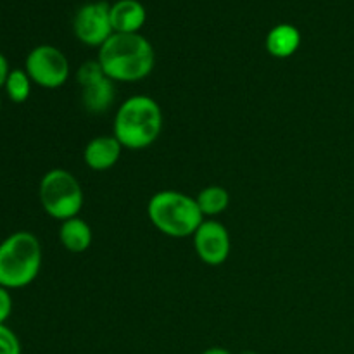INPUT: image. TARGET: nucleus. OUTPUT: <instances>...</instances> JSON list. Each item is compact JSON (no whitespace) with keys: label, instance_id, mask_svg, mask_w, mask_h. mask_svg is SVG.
Wrapping results in <instances>:
<instances>
[{"label":"nucleus","instance_id":"obj_1","mask_svg":"<svg viewBox=\"0 0 354 354\" xmlns=\"http://www.w3.org/2000/svg\"><path fill=\"white\" fill-rule=\"evenodd\" d=\"M97 61L113 82L133 83L151 75L156 54L140 33H113L99 48Z\"/></svg>","mask_w":354,"mask_h":354},{"label":"nucleus","instance_id":"obj_2","mask_svg":"<svg viewBox=\"0 0 354 354\" xmlns=\"http://www.w3.org/2000/svg\"><path fill=\"white\" fill-rule=\"evenodd\" d=\"M162 131V111L149 95H133L124 100L114 116L113 135L123 149L140 151L159 138Z\"/></svg>","mask_w":354,"mask_h":354},{"label":"nucleus","instance_id":"obj_3","mask_svg":"<svg viewBox=\"0 0 354 354\" xmlns=\"http://www.w3.org/2000/svg\"><path fill=\"white\" fill-rule=\"evenodd\" d=\"M151 223L171 239L194 237L204 221L197 201L178 190H161L147 204Z\"/></svg>","mask_w":354,"mask_h":354},{"label":"nucleus","instance_id":"obj_4","mask_svg":"<svg viewBox=\"0 0 354 354\" xmlns=\"http://www.w3.org/2000/svg\"><path fill=\"white\" fill-rule=\"evenodd\" d=\"M41 245L31 232H14L0 242V286L23 289L38 277Z\"/></svg>","mask_w":354,"mask_h":354},{"label":"nucleus","instance_id":"obj_5","mask_svg":"<svg viewBox=\"0 0 354 354\" xmlns=\"http://www.w3.org/2000/svg\"><path fill=\"white\" fill-rule=\"evenodd\" d=\"M38 197L45 213L54 220L66 221L78 216L83 206V189L76 176L55 168L45 173L38 187Z\"/></svg>","mask_w":354,"mask_h":354},{"label":"nucleus","instance_id":"obj_6","mask_svg":"<svg viewBox=\"0 0 354 354\" xmlns=\"http://www.w3.org/2000/svg\"><path fill=\"white\" fill-rule=\"evenodd\" d=\"M24 71L35 85L55 90L69 78V61L57 47L38 45L26 55Z\"/></svg>","mask_w":354,"mask_h":354},{"label":"nucleus","instance_id":"obj_7","mask_svg":"<svg viewBox=\"0 0 354 354\" xmlns=\"http://www.w3.org/2000/svg\"><path fill=\"white\" fill-rule=\"evenodd\" d=\"M76 82L82 88V102L90 114H104L114 102L116 86L104 73L99 61H86L76 71Z\"/></svg>","mask_w":354,"mask_h":354},{"label":"nucleus","instance_id":"obj_8","mask_svg":"<svg viewBox=\"0 0 354 354\" xmlns=\"http://www.w3.org/2000/svg\"><path fill=\"white\" fill-rule=\"evenodd\" d=\"M109 10L106 2H90L80 7L73 21L76 38L88 47H102L114 33Z\"/></svg>","mask_w":354,"mask_h":354},{"label":"nucleus","instance_id":"obj_9","mask_svg":"<svg viewBox=\"0 0 354 354\" xmlns=\"http://www.w3.org/2000/svg\"><path fill=\"white\" fill-rule=\"evenodd\" d=\"M194 248L201 261L220 266L230 256V235L220 221L204 220L194 234Z\"/></svg>","mask_w":354,"mask_h":354},{"label":"nucleus","instance_id":"obj_10","mask_svg":"<svg viewBox=\"0 0 354 354\" xmlns=\"http://www.w3.org/2000/svg\"><path fill=\"white\" fill-rule=\"evenodd\" d=\"M121 151L123 145L114 135H99L86 144L83 159L93 171H107L120 161Z\"/></svg>","mask_w":354,"mask_h":354},{"label":"nucleus","instance_id":"obj_11","mask_svg":"<svg viewBox=\"0 0 354 354\" xmlns=\"http://www.w3.org/2000/svg\"><path fill=\"white\" fill-rule=\"evenodd\" d=\"M109 16L114 33H138L147 14L138 0H118L111 6Z\"/></svg>","mask_w":354,"mask_h":354},{"label":"nucleus","instance_id":"obj_12","mask_svg":"<svg viewBox=\"0 0 354 354\" xmlns=\"http://www.w3.org/2000/svg\"><path fill=\"white\" fill-rule=\"evenodd\" d=\"M59 241H61L62 248L66 251L80 254V252H85L92 245V228L80 216L69 218V220L61 223Z\"/></svg>","mask_w":354,"mask_h":354},{"label":"nucleus","instance_id":"obj_13","mask_svg":"<svg viewBox=\"0 0 354 354\" xmlns=\"http://www.w3.org/2000/svg\"><path fill=\"white\" fill-rule=\"evenodd\" d=\"M299 45L301 33L296 26H292V24H279V26L273 28L268 33V37H266V50H268L270 55H273V57H290L292 54H296Z\"/></svg>","mask_w":354,"mask_h":354},{"label":"nucleus","instance_id":"obj_14","mask_svg":"<svg viewBox=\"0 0 354 354\" xmlns=\"http://www.w3.org/2000/svg\"><path fill=\"white\" fill-rule=\"evenodd\" d=\"M203 216H218L223 213L230 204V194L227 189L220 185H211L201 190L196 197Z\"/></svg>","mask_w":354,"mask_h":354},{"label":"nucleus","instance_id":"obj_15","mask_svg":"<svg viewBox=\"0 0 354 354\" xmlns=\"http://www.w3.org/2000/svg\"><path fill=\"white\" fill-rule=\"evenodd\" d=\"M31 83L33 82L24 69H12L3 88L9 100H12L14 104H23L30 99Z\"/></svg>","mask_w":354,"mask_h":354},{"label":"nucleus","instance_id":"obj_16","mask_svg":"<svg viewBox=\"0 0 354 354\" xmlns=\"http://www.w3.org/2000/svg\"><path fill=\"white\" fill-rule=\"evenodd\" d=\"M0 354H21L19 339L6 324H0Z\"/></svg>","mask_w":354,"mask_h":354},{"label":"nucleus","instance_id":"obj_17","mask_svg":"<svg viewBox=\"0 0 354 354\" xmlns=\"http://www.w3.org/2000/svg\"><path fill=\"white\" fill-rule=\"evenodd\" d=\"M12 313V297L9 289L0 286V324H6Z\"/></svg>","mask_w":354,"mask_h":354},{"label":"nucleus","instance_id":"obj_18","mask_svg":"<svg viewBox=\"0 0 354 354\" xmlns=\"http://www.w3.org/2000/svg\"><path fill=\"white\" fill-rule=\"evenodd\" d=\"M10 71H12V69L9 68V61H7L6 55L0 52V88L6 85V82H7V78H9Z\"/></svg>","mask_w":354,"mask_h":354},{"label":"nucleus","instance_id":"obj_19","mask_svg":"<svg viewBox=\"0 0 354 354\" xmlns=\"http://www.w3.org/2000/svg\"><path fill=\"white\" fill-rule=\"evenodd\" d=\"M201 354H232V353L228 351V349H225V348H209V349H206V351H203Z\"/></svg>","mask_w":354,"mask_h":354},{"label":"nucleus","instance_id":"obj_20","mask_svg":"<svg viewBox=\"0 0 354 354\" xmlns=\"http://www.w3.org/2000/svg\"><path fill=\"white\" fill-rule=\"evenodd\" d=\"M239 354H258L256 351H242V353H239Z\"/></svg>","mask_w":354,"mask_h":354},{"label":"nucleus","instance_id":"obj_21","mask_svg":"<svg viewBox=\"0 0 354 354\" xmlns=\"http://www.w3.org/2000/svg\"><path fill=\"white\" fill-rule=\"evenodd\" d=\"M0 107H2V97H0Z\"/></svg>","mask_w":354,"mask_h":354}]
</instances>
